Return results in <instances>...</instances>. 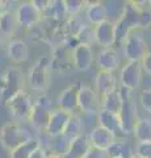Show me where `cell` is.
Here are the masks:
<instances>
[{
    "label": "cell",
    "mask_w": 151,
    "mask_h": 158,
    "mask_svg": "<svg viewBox=\"0 0 151 158\" xmlns=\"http://www.w3.org/2000/svg\"><path fill=\"white\" fill-rule=\"evenodd\" d=\"M135 154L142 158H151V142H139Z\"/></svg>",
    "instance_id": "obj_34"
},
{
    "label": "cell",
    "mask_w": 151,
    "mask_h": 158,
    "mask_svg": "<svg viewBox=\"0 0 151 158\" xmlns=\"http://www.w3.org/2000/svg\"><path fill=\"white\" fill-rule=\"evenodd\" d=\"M130 158H142V157H139V156H137V154H133V156H131Z\"/></svg>",
    "instance_id": "obj_40"
},
{
    "label": "cell",
    "mask_w": 151,
    "mask_h": 158,
    "mask_svg": "<svg viewBox=\"0 0 151 158\" xmlns=\"http://www.w3.org/2000/svg\"><path fill=\"white\" fill-rule=\"evenodd\" d=\"M117 33H116V23L106 20V21L95 27V42L100 46L109 49L116 45Z\"/></svg>",
    "instance_id": "obj_14"
},
{
    "label": "cell",
    "mask_w": 151,
    "mask_h": 158,
    "mask_svg": "<svg viewBox=\"0 0 151 158\" xmlns=\"http://www.w3.org/2000/svg\"><path fill=\"white\" fill-rule=\"evenodd\" d=\"M33 4L37 7V9L42 15H45V12L47 11V8H49V4H50V2H47V0H33Z\"/></svg>",
    "instance_id": "obj_38"
},
{
    "label": "cell",
    "mask_w": 151,
    "mask_h": 158,
    "mask_svg": "<svg viewBox=\"0 0 151 158\" xmlns=\"http://www.w3.org/2000/svg\"><path fill=\"white\" fill-rule=\"evenodd\" d=\"M97 65L100 70L114 73L120 66V56L114 49H103L97 57Z\"/></svg>",
    "instance_id": "obj_20"
},
{
    "label": "cell",
    "mask_w": 151,
    "mask_h": 158,
    "mask_svg": "<svg viewBox=\"0 0 151 158\" xmlns=\"http://www.w3.org/2000/svg\"><path fill=\"white\" fill-rule=\"evenodd\" d=\"M80 86V83H72V85L67 86L65 90H62L57 98V108H61V110L74 115V112L79 110Z\"/></svg>",
    "instance_id": "obj_12"
},
{
    "label": "cell",
    "mask_w": 151,
    "mask_h": 158,
    "mask_svg": "<svg viewBox=\"0 0 151 158\" xmlns=\"http://www.w3.org/2000/svg\"><path fill=\"white\" fill-rule=\"evenodd\" d=\"M66 15H67V11L65 6V0H53L49 4V8L43 16H49L53 20H62Z\"/></svg>",
    "instance_id": "obj_29"
},
{
    "label": "cell",
    "mask_w": 151,
    "mask_h": 158,
    "mask_svg": "<svg viewBox=\"0 0 151 158\" xmlns=\"http://www.w3.org/2000/svg\"><path fill=\"white\" fill-rule=\"evenodd\" d=\"M75 38L77 40V44L91 45L92 42H95V27L91 24H83L79 32L75 34Z\"/></svg>",
    "instance_id": "obj_30"
},
{
    "label": "cell",
    "mask_w": 151,
    "mask_h": 158,
    "mask_svg": "<svg viewBox=\"0 0 151 158\" xmlns=\"http://www.w3.org/2000/svg\"><path fill=\"white\" fill-rule=\"evenodd\" d=\"M50 74H51V62L46 57H40L29 69V83L33 90L43 91L46 90L50 83Z\"/></svg>",
    "instance_id": "obj_4"
},
{
    "label": "cell",
    "mask_w": 151,
    "mask_h": 158,
    "mask_svg": "<svg viewBox=\"0 0 151 158\" xmlns=\"http://www.w3.org/2000/svg\"><path fill=\"white\" fill-rule=\"evenodd\" d=\"M142 63L138 61H128L121 69L120 81L121 86L128 88L130 91H134L141 85V79H142Z\"/></svg>",
    "instance_id": "obj_10"
},
{
    "label": "cell",
    "mask_w": 151,
    "mask_h": 158,
    "mask_svg": "<svg viewBox=\"0 0 151 158\" xmlns=\"http://www.w3.org/2000/svg\"><path fill=\"white\" fill-rule=\"evenodd\" d=\"M141 15H142V6H139L138 2L125 3L124 12L116 21V45H124L129 34L141 28Z\"/></svg>",
    "instance_id": "obj_1"
},
{
    "label": "cell",
    "mask_w": 151,
    "mask_h": 158,
    "mask_svg": "<svg viewBox=\"0 0 151 158\" xmlns=\"http://www.w3.org/2000/svg\"><path fill=\"white\" fill-rule=\"evenodd\" d=\"M29 158H49V157L46 154V149L40 144L32 152V154H30Z\"/></svg>",
    "instance_id": "obj_36"
},
{
    "label": "cell",
    "mask_w": 151,
    "mask_h": 158,
    "mask_svg": "<svg viewBox=\"0 0 151 158\" xmlns=\"http://www.w3.org/2000/svg\"><path fill=\"white\" fill-rule=\"evenodd\" d=\"M149 6H150V8H151V2H149Z\"/></svg>",
    "instance_id": "obj_41"
},
{
    "label": "cell",
    "mask_w": 151,
    "mask_h": 158,
    "mask_svg": "<svg viewBox=\"0 0 151 158\" xmlns=\"http://www.w3.org/2000/svg\"><path fill=\"white\" fill-rule=\"evenodd\" d=\"M71 116H72V113L63 111L61 108L53 110L45 133L49 137H55V136L63 135V132H65L67 124H69Z\"/></svg>",
    "instance_id": "obj_13"
},
{
    "label": "cell",
    "mask_w": 151,
    "mask_h": 158,
    "mask_svg": "<svg viewBox=\"0 0 151 158\" xmlns=\"http://www.w3.org/2000/svg\"><path fill=\"white\" fill-rule=\"evenodd\" d=\"M30 140V135L25 129H22L17 123H6L0 128V144L4 149L11 153Z\"/></svg>",
    "instance_id": "obj_3"
},
{
    "label": "cell",
    "mask_w": 151,
    "mask_h": 158,
    "mask_svg": "<svg viewBox=\"0 0 151 158\" xmlns=\"http://www.w3.org/2000/svg\"><path fill=\"white\" fill-rule=\"evenodd\" d=\"M85 16L87 20L89 21L91 25H99V24L104 23L108 20V9H106L105 4L101 2H91L87 4L85 8Z\"/></svg>",
    "instance_id": "obj_19"
},
{
    "label": "cell",
    "mask_w": 151,
    "mask_h": 158,
    "mask_svg": "<svg viewBox=\"0 0 151 158\" xmlns=\"http://www.w3.org/2000/svg\"><path fill=\"white\" fill-rule=\"evenodd\" d=\"M139 100L143 110L151 115V90H143L139 95Z\"/></svg>",
    "instance_id": "obj_33"
},
{
    "label": "cell",
    "mask_w": 151,
    "mask_h": 158,
    "mask_svg": "<svg viewBox=\"0 0 151 158\" xmlns=\"http://www.w3.org/2000/svg\"><path fill=\"white\" fill-rule=\"evenodd\" d=\"M4 4H6L4 2H0V15H2L3 12H6V11H7V8H6V6H4Z\"/></svg>",
    "instance_id": "obj_39"
},
{
    "label": "cell",
    "mask_w": 151,
    "mask_h": 158,
    "mask_svg": "<svg viewBox=\"0 0 151 158\" xmlns=\"http://www.w3.org/2000/svg\"><path fill=\"white\" fill-rule=\"evenodd\" d=\"M120 92L122 96V110H121L120 117L124 125V131L126 135L133 133L134 127L137 124L138 115H137V104L135 100L131 96V91L125 88L124 86L120 87Z\"/></svg>",
    "instance_id": "obj_5"
},
{
    "label": "cell",
    "mask_w": 151,
    "mask_h": 158,
    "mask_svg": "<svg viewBox=\"0 0 151 158\" xmlns=\"http://www.w3.org/2000/svg\"><path fill=\"white\" fill-rule=\"evenodd\" d=\"M95 90L100 95V98L118 90L117 88V78L114 73L99 70L95 79Z\"/></svg>",
    "instance_id": "obj_18"
},
{
    "label": "cell",
    "mask_w": 151,
    "mask_h": 158,
    "mask_svg": "<svg viewBox=\"0 0 151 158\" xmlns=\"http://www.w3.org/2000/svg\"><path fill=\"white\" fill-rule=\"evenodd\" d=\"M85 158H109V156H108V152L106 150L97 149V148L92 146L88 152V154L85 156Z\"/></svg>",
    "instance_id": "obj_35"
},
{
    "label": "cell",
    "mask_w": 151,
    "mask_h": 158,
    "mask_svg": "<svg viewBox=\"0 0 151 158\" xmlns=\"http://www.w3.org/2000/svg\"><path fill=\"white\" fill-rule=\"evenodd\" d=\"M97 117H99V125L104 127L105 129L112 132L117 137V140H122L125 136H128L124 131V125H122V121H121L120 115L101 110Z\"/></svg>",
    "instance_id": "obj_16"
},
{
    "label": "cell",
    "mask_w": 151,
    "mask_h": 158,
    "mask_svg": "<svg viewBox=\"0 0 151 158\" xmlns=\"http://www.w3.org/2000/svg\"><path fill=\"white\" fill-rule=\"evenodd\" d=\"M133 135L139 142H151V118L138 117Z\"/></svg>",
    "instance_id": "obj_26"
},
{
    "label": "cell",
    "mask_w": 151,
    "mask_h": 158,
    "mask_svg": "<svg viewBox=\"0 0 151 158\" xmlns=\"http://www.w3.org/2000/svg\"><path fill=\"white\" fill-rule=\"evenodd\" d=\"M38 145H40V142L37 140H34V138H32V140L28 141L26 144H24L20 148L14 149L11 153V158H29L32 154V152L34 150Z\"/></svg>",
    "instance_id": "obj_31"
},
{
    "label": "cell",
    "mask_w": 151,
    "mask_h": 158,
    "mask_svg": "<svg viewBox=\"0 0 151 158\" xmlns=\"http://www.w3.org/2000/svg\"><path fill=\"white\" fill-rule=\"evenodd\" d=\"M33 104H34V102L32 100V96L26 91H21L12 99H9L6 103V107L14 120L21 121L29 118Z\"/></svg>",
    "instance_id": "obj_7"
},
{
    "label": "cell",
    "mask_w": 151,
    "mask_h": 158,
    "mask_svg": "<svg viewBox=\"0 0 151 158\" xmlns=\"http://www.w3.org/2000/svg\"><path fill=\"white\" fill-rule=\"evenodd\" d=\"M79 110L87 115H99L101 111V98L96 90L85 85L80 86Z\"/></svg>",
    "instance_id": "obj_9"
},
{
    "label": "cell",
    "mask_w": 151,
    "mask_h": 158,
    "mask_svg": "<svg viewBox=\"0 0 151 158\" xmlns=\"http://www.w3.org/2000/svg\"><path fill=\"white\" fill-rule=\"evenodd\" d=\"M25 81L20 69L8 66L3 75L0 77V100L4 104L18 92L24 91Z\"/></svg>",
    "instance_id": "obj_2"
},
{
    "label": "cell",
    "mask_w": 151,
    "mask_h": 158,
    "mask_svg": "<svg viewBox=\"0 0 151 158\" xmlns=\"http://www.w3.org/2000/svg\"><path fill=\"white\" fill-rule=\"evenodd\" d=\"M8 58L14 63H24L29 58V48L22 40H12L8 44Z\"/></svg>",
    "instance_id": "obj_22"
},
{
    "label": "cell",
    "mask_w": 151,
    "mask_h": 158,
    "mask_svg": "<svg viewBox=\"0 0 151 158\" xmlns=\"http://www.w3.org/2000/svg\"><path fill=\"white\" fill-rule=\"evenodd\" d=\"M85 4H88V3L83 2V0H65L66 11L70 16H76V15L85 7Z\"/></svg>",
    "instance_id": "obj_32"
},
{
    "label": "cell",
    "mask_w": 151,
    "mask_h": 158,
    "mask_svg": "<svg viewBox=\"0 0 151 158\" xmlns=\"http://www.w3.org/2000/svg\"><path fill=\"white\" fill-rule=\"evenodd\" d=\"M43 15L38 11L33 2H22L16 9V17L18 25L25 29H30L41 23Z\"/></svg>",
    "instance_id": "obj_11"
},
{
    "label": "cell",
    "mask_w": 151,
    "mask_h": 158,
    "mask_svg": "<svg viewBox=\"0 0 151 158\" xmlns=\"http://www.w3.org/2000/svg\"><path fill=\"white\" fill-rule=\"evenodd\" d=\"M101 110L120 115L122 110V96H121L120 90L113 91L101 98Z\"/></svg>",
    "instance_id": "obj_23"
},
{
    "label": "cell",
    "mask_w": 151,
    "mask_h": 158,
    "mask_svg": "<svg viewBox=\"0 0 151 158\" xmlns=\"http://www.w3.org/2000/svg\"><path fill=\"white\" fill-rule=\"evenodd\" d=\"M106 152L109 158H130L134 154L130 145L124 140H116Z\"/></svg>",
    "instance_id": "obj_27"
},
{
    "label": "cell",
    "mask_w": 151,
    "mask_h": 158,
    "mask_svg": "<svg viewBox=\"0 0 151 158\" xmlns=\"http://www.w3.org/2000/svg\"><path fill=\"white\" fill-rule=\"evenodd\" d=\"M50 100L46 95H41L37 98V100L33 104V108L29 115V123L32 124L33 128H36L37 131H46L49 120L51 116V107H50Z\"/></svg>",
    "instance_id": "obj_6"
},
{
    "label": "cell",
    "mask_w": 151,
    "mask_h": 158,
    "mask_svg": "<svg viewBox=\"0 0 151 158\" xmlns=\"http://www.w3.org/2000/svg\"><path fill=\"white\" fill-rule=\"evenodd\" d=\"M71 145V141L61 135V136H55V137H50L49 140V148H50V154L54 156L57 158H63L66 156L67 150Z\"/></svg>",
    "instance_id": "obj_25"
},
{
    "label": "cell",
    "mask_w": 151,
    "mask_h": 158,
    "mask_svg": "<svg viewBox=\"0 0 151 158\" xmlns=\"http://www.w3.org/2000/svg\"><path fill=\"white\" fill-rule=\"evenodd\" d=\"M141 63H142L143 70L147 73L149 75H151V52H149L147 54H146L145 58L141 61Z\"/></svg>",
    "instance_id": "obj_37"
},
{
    "label": "cell",
    "mask_w": 151,
    "mask_h": 158,
    "mask_svg": "<svg viewBox=\"0 0 151 158\" xmlns=\"http://www.w3.org/2000/svg\"><path fill=\"white\" fill-rule=\"evenodd\" d=\"M18 25L16 12H11L7 9L6 12L0 15V34L6 37H11L16 27Z\"/></svg>",
    "instance_id": "obj_24"
},
{
    "label": "cell",
    "mask_w": 151,
    "mask_h": 158,
    "mask_svg": "<svg viewBox=\"0 0 151 158\" xmlns=\"http://www.w3.org/2000/svg\"><path fill=\"white\" fill-rule=\"evenodd\" d=\"M91 148L92 145H91L89 137L83 135L80 137L75 138L74 141H71L69 150H67L66 156L63 158H85Z\"/></svg>",
    "instance_id": "obj_21"
},
{
    "label": "cell",
    "mask_w": 151,
    "mask_h": 158,
    "mask_svg": "<svg viewBox=\"0 0 151 158\" xmlns=\"http://www.w3.org/2000/svg\"><path fill=\"white\" fill-rule=\"evenodd\" d=\"M83 129H84V127H83V123L80 120L79 116L76 115H72L69 124H67L65 132H63V136H65L67 140L70 141H74L75 138L83 136L84 133H83Z\"/></svg>",
    "instance_id": "obj_28"
},
{
    "label": "cell",
    "mask_w": 151,
    "mask_h": 158,
    "mask_svg": "<svg viewBox=\"0 0 151 158\" xmlns=\"http://www.w3.org/2000/svg\"><path fill=\"white\" fill-rule=\"evenodd\" d=\"M89 141L91 145L97 149H103V150H108L110 145L117 140V137L113 135L112 132H109L108 129H105L104 127L97 125L93 129L89 132Z\"/></svg>",
    "instance_id": "obj_17"
},
{
    "label": "cell",
    "mask_w": 151,
    "mask_h": 158,
    "mask_svg": "<svg viewBox=\"0 0 151 158\" xmlns=\"http://www.w3.org/2000/svg\"><path fill=\"white\" fill-rule=\"evenodd\" d=\"M124 56L128 61H138L141 62L145 56L149 53V46L146 40L137 32H131L124 42Z\"/></svg>",
    "instance_id": "obj_8"
},
{
    "label": "cell",
    "mask_w": 151,
    "mask_h": 158,
    "mask_svg": "<svg viewBox=\"0 0 151 158\" xmlns=\"http://www.w3.org/2000/svg\"><path fill=\"white\" fill-rule=\"evenodd\" d=\"M93 62V50L91 45L85 44H76L72 49V63L76 70L87 71Z\"/></svg>",
    "instance_id": "obj_15"
}]
</instances>
